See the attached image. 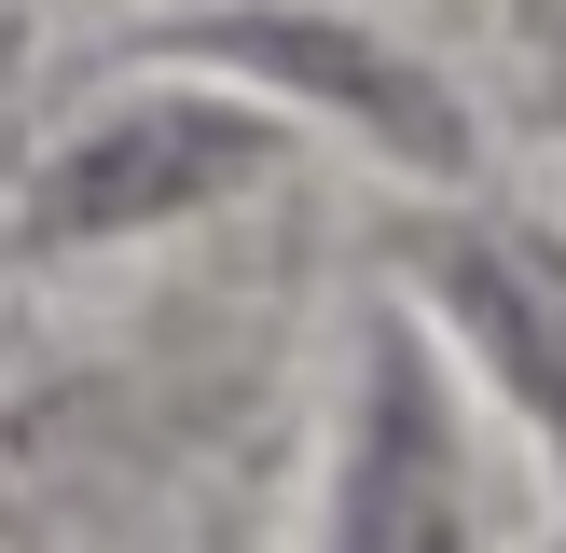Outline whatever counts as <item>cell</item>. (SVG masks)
Returning a JSON list of instances; mask_svg holds the SVG:
<instances>
[{"label":"cell","mask_w":566,"mask_h":553,"mask_svg":"<svg viewBox=\"0 0 566 553\" xmlns=\"http://www.w3.org/2000/svg\"><path fill=\"white\" fill-rule=\"evenodd\" d=\"M276 138L235 125L208 97H153V111H111L70 166H42V221L55 236H97V221H153V208H208L221 180H249Z\"/></svg>","instance_id":"obj_1"},{"label":"cell","mask_w":566,"mask_h":553,"mask_svg":"<svg viewBox=\"0 0 566 553\" xmlns=\"http://www.w3.org/2000/svg\"><path fill=\"white\" fill-rule=\"evenodd\" d=\"M346 553H470L457 429H442V401H429V374H415V359H387V374H374V442H359Z\"/></svg>","instance_id":"obj_2"},{"label":"cell","mask_w":566,"mask_h":553,"mask_svg":"<svg viewBox=\"0 0 566 553\" xmlns=\"http://www.w3.org/2000/svg\"><path fill=\"white\" fill-rule=\"evenodd\" d=\"M249 55L263 70H304V83H332V111H359V125H401L415 153H457V125L429 111V83L401 70V55H374V42H332V28H249Z\"/></svg>","instance_id":"obj_3"}]
</instances>
